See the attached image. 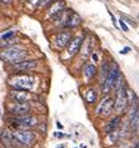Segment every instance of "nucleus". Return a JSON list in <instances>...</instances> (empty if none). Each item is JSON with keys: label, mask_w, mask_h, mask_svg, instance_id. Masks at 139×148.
Masks as SVG:
<instances>
[{"label": "nucleus", "mask_w": 139, "mask_h": 148, "mask_svg": "<svg viewBox=\"0 0 139 148\" xmlns=\"http://www.w3.org/2000/svg\"><path fill=\"white\" fill-rule=\"evenodd\" d=\"M28 50L21 47H10L8 49L0 51V59L10 64H15L18 62H21L27 58Z\"/></svg>", "instance_id": "obj_1"}, {"label": "nucleus", "mask_w": 139, "mask_h": 148, "mask_svg": "<svg viewBox=\"0 0 139 148\" xmlns=\"http://www.w3.org/2000/svg\"><path fill=\"white\" fill-rule=\"evenodd\" d=\"M35 79L31 75H27V74H20V75H15L9 80V86L15 90H25L29 92L34 88Z\"/></svg>", "instance_id": "obj_2"}, {"label": "nucleus", "mask_w": 139, "mask_h": 148, "mask_svg": "<svg viewBox=\"0 0 139 148\" xmlns=\"http://www.w3.org/2000/svg\"><path fill=\"white\" fill-rule=\"evenodd\" d=\"M12 137L19 143L20 147H30L35 142V134L30 131H25V129H15L12 132Z\"/></svg>", "instance_id": "obj_3"}, {"label": "nucleus", "mask_w": 139, "mask_h": 148, "mask_svg": "<svg viewBox=\"0 0 139 148\" xmlns=\"http://www.w3.org/2000/svg\"><path fill=\"white\" fill-rule=\"evenodd\" d=\"M120 74V70H119V65L117 64L115 62L112 63V65H109V72H108V75L107 78H105L104 83L102 84V88H103V92L104 93H109L113 87H114V83L117 78H118V75Z\"/></svg>", "instance_id": "obj_4"}, {"label": "nucleus", "mask_w": 139, "mask_h": 148, "mask_svg": "<svg viewBox=\"0 0 139 148\" xmlns=\"http://www.w3.org/2000/svg\"><path fill=\"white\" fill-rule=\"evenodd\" d=\"M117 95L114 99V109L117 113H122L128 107V98H127V87H120L115 90Z\"/></svg>", "instance_id": "obj_5"}, {"label": "nucleus", "mask_w": 139, "mask_h": 148, "mask_svg": "<svg viewBox=\"0 0 139 148\" xmlns=\"http://www.w3.org/2000/svg\"><path fill=\"white\" fill-rule=\"evenodd\" d=\"M13 124L16 127V129H25V128H31L38 124V118L33 116H15L13 118Z\"/></svg>", "instance_id": "obj_6"}, {"label": "nucleus", "mask_w": 139, "mask_h": 148, "mask_svg": "<svg viewBox=\"0 0 139 148\" xmlns=\"http://www.w3.org/2000/svg\"><path fill=\"white\" fill-rule=\"evenodd\" d=\"M113 108H114V99L109 95H105L98 104L95 113L97 116H108V114H110Z\"/></svg>", "instance_id": "obj_7"}, {"label": "nucleus", "mask_w": 139, "mask_h": 148, "mask_svg": "<svg viewBox=\"0 0 139 148\" xmlns=\"http://www.w3.org/2000/svg\"><path fill=\"white\" fill-rule=\"evenodd\" d=\"M6 108H8L9 113L13 114V116H25V114H29L30 112V106L28 103H9L6 104Z\"/></svg>", "instance_id": "obj_8"}, {"label": "nucleus", "mask_w": 139, "mask_h": 148, "mask_svg": "<svg viewBox=\"0 0 139 148\" xmlns=\"http://www.w3.org/2000/svg\"><path fill=\"white\" fill-rule=\"evenodd\" d=\"M9 98L13 102H16V103H28L31 99V95L29 94V92L13 89L9 92Z\"/></svg>", "instance_id": "obj_9"}, {"label": "nucleus", "mask_w": 139, "mask_h": 148, "mask_svg": "<svg viewBox=\"0 0 139 148\" xmlns=\"http://www.w3.org/2000/svg\"><path fill=\"white\" fill-rule=\"evenodd\" d=\"M36 66H38V62L36 60H25L24 59V60L13 64V69L18 70V72H27V70L35 69Z\"/></svg>", "instance_id": "obj_10"}, {"label": "nucleus", "mask_w": 139, "mask_h": 148, "mask_svg": "<svg viewBox=\"0 0 139 148\" xmlns=\"http://www.w3.org/2000/svg\"><path fill=\"white\" fill-rule=\"evenodd\" d=\"M82 44H83V36L82 35L70 39L69 45H68V50H67L69 57H73V55H75L76 53H78V51L80 50V48H82Z\"/></svg>", "instance_id": "obj_11"}, {"label": "nucleus", "mask_w": 139, "mask_h": 148, "mask_svg": "<svg viewBox=\"0 0 139 148\" xmlns=\"http://www.w3.org/2000/svg\"><path fill=\"white\" fill-rule=\"evenodd\" d=\"M72 39V33L70 32H61L57 35L55 43L58 48H64L65 45H68L69 42Z\"/></svg>", "instance_id": "obj_12"}, {"label": "nucleus", "mask_w": 139, "mask_h": 148, "mask_svg": "<svg viewBox=\"0 0 139 148\" xmlns=\"http://www.w3.org/2000/svg\"><path fill=\"white\" fill-rule=\"evenodd\" d=\"M65 8V3L64 1H61V0H57L54 4L50 6V9H49V12H48V18H54L55 15H58L59 13H61L64 10Z\"/></svg>", "instance_id": "obj_13"}, {"label": "nucleus", "mask_w": 139, "mask_h": 148, "mask_svg": "<svg viewBox=\"0 0 139 148\" xmlns=\"http://www.w3.org/2000/svg\"><path fill=\"white\" fill-rule=\"evenodd\" d=\"M82 23V18H80L76 13H70L69 15L67 16V20L64 23V27L65 28H75Z\"/></svg>", "instance_id": "obj_14"}, {"label": "nucleus", "mask_w": 139, "mask_h": 148, "mask_svg": "<svg viewBox=\"0 0 139 148\" xmlns=\"http://www.w3.org/2000/svg\"><path fill=\"white\" fill-rule=\"evenodd\" d=\"M119 123H120V117L119 116L113 117L110 119V122L105 125V133H107V134H110V133L115 132L117 128H118V125H119Z\"/></svg>", "instance_id": "obj_15"}, {"label": "nucleus", "mask_w": 139, "mask_h": 148, "mask_svg": "<svg viewBox=\"0 0 139 148\" xmlns=\"http://www.w3.org/2000/svg\"><path fill=\"white\" fill-rule=\"evenodd\" d=\"M129 123H130V128L135 133H138L139 132V112L135 113L132 118H129Z\"/></svg>", "instance_id": "obj_16"}, {"label": "nucleus", "mask_w": 139, "mask_h": 148, "mask_svg": "<svg viewBox=\"0 0 139 148\" xmlns=\"http://www.w3.org/2000/svg\"><path fill=\"white\" fill-rule=\"evenodd\" d=\"M84 73H85V75L89 79L93 78V77L97 74V66L94 64H87L85 68H84Z\"/></svg>", "instance_id": "obj_17"}, {"label": "nucleus", "mask_w": 139, "mask_h": 148, "mask_svg": "<svg viewBox=\"0 0 139 148\" xmlns=\"http://www.w3.org/2000/svg\"><path fill=\"white\" fill-rule=\"evenodd\" d=\"M108 72H109V64H108L107 62H104V63H103V65H102V68H100V75H99V80H100V83H102V84L104 83L105 78H107Z\"/></svg>", "instance_id": "obj_18"}, {"label": "nucleus", "mask_w": 139, "mask_h": 148, "mask_svg": "<svg viewBox=\"0 0 139 148\" xmlns=\"http://www.w3.org/2000/svg\"><path fill=\"white\" fill-rule=\"evenodd\" d=\"M85 101L88 103H95L97 102V92L94 89H88L85 93Z\"/></svg>", "instance_id": "obj_19"}, {"label": "nucleus", "mask_w": 139, "mask_h": 148, "mask_svg": "<svg viewBox=\"0 0 139 148\" xmlns=\"http://www.w3.org/2000/svg\"><path fill=\"white\" fill-rule=\"evenodd\" d=\"M123 86H124V77L122 75V73H120L119 75H118V78H117L115 83H114V87H113V88H114V89L117 90V89H118V88L123 87Z\"/></svg>", "instance_id": "obj_20"}, {"label": "nucleus", "mask_w": 139, "mask_h": 148, "mask_svg": "<svg viewBox=\"0 0 139 148\" xmlns=\"http://www.w3.org/2000/svg\"><path fill=\"white\" fill-rule=\"evenodd\" d=\"M15 35V32H9V33H5L4 35L1 36V40H8V39H13V36Z\"/></svg>", "instance_id": "obj_21"}, {"label": "nucleus", "mask_w": 139, "mask_h": 148, "mask_svg": "<svg viewBox=\"0 0 139 148\" xmlns=\"http://www.w3.org/2000/svg\"><path fill=\"white\" fill-rule=\"evenodd\" d=\"M53 1H55V0H39L38 8H44L45 5H48L49 3H53Z\"/></svg>", "instance_id": "obj_22"}, {"label": "nucleus", "mask_w": 139, "mask_h": 148, "mask_svg": "<svg viewBox=\"0 0 139 148\" xmlns=\"http://www.w3.org/2000/svg\"><path fill=\"white\" fill-rule=\"evenodd\" d=\"M122 20L124 21V23H128V24H130L132 27H135V23H134V21H133V20H130L129 18H127L125 15H123V16H122Z\"/></svg>", "instance_id": "obj_23"}, {"label": "nucleus", "mask_w": 139, "mask_h": 148, "mask_svg": "<svg viewBox=\"0 0 139 148\" xmlns=\"http://www.w3.org/2000/svg\"><path fill=\"white\" fill-rule=\"evenodd\" d=\"M119 24H120V28L123 29V32H129V29H128V27H127V24L124 23V21L122 20V18H120V20H119Z\"/></svg>", "instance_id": "obj_24"}, {"label": "nucleus", "mask_w": 139, "mask_h": 148, "mask_svg": "<svg viewBox=\"0 0 139 148\" xmlns=\"http://www.w3.org/2000/svg\"><path fill=\"white\" fill-rule=\"evenodd\" d=\"M130 51V48L129 47H125V48H123L122 50H120V54H128Z\"/></svg>", "instance_id": "obj_25"}, {"label": "nucleus", "mask_w": 139, "mask_h": 148, "mask_svg": "<svg viewBox=\"0 0 139 148\" xmlns=\"http://www.w3.org/2000/svg\"><path fill=\"white\" fill-rule=\"evenodd\" d=\"M91 59H94V62H97V60H98V55H97V53H91Z\"/></svg>", "instance_id": "obj_26"}, {"label": "nucleus", "mask_w": 139, "mask_h": 148, "mask_svg": "<svg viewBox=\"0 0 139 148\" xmlns=\"http://www.w3.org/2000/svg\"><path fill=\"white\" fill-rule=\"evenodd\" d=\"M29 1H30V4H33V5H38L39 0H29Z\"/></svg>", "instance_id": "obj_27"}, {"label": "nucleus", "mask_w": 139, "mask_h": 148, "mask_svg": "<svg viewBox=\"0 0 139 148\" xmlns=\"http://www.w3.org/2000/svg\"><path fill=\"white\" fill-rule=\"evenodd\" d=\"M54 136L55 137H67L65 134H63V133H54Z\"/></svg>", "instance_id": "obj_28"}, {"label": "nucleus", "mask_w": 139, "mask_h": 148, "mask_svg": "<svg viewBox=\"0 0 139 148\" xmlns=\"http://www.w3.org/2000/svg\"><path fill=\"white\" fill-rule=\"evenodd\" d=\"M0 1H1V3H4V4H9V3L12 1V0H0Z\"/></svg>", "instance_id": "obj_29"}, {"label": "nucleus", "mask_w": 139, "mask_h": 148, "mask_svg": "<svg viewBox=\"0 0 139 148\" xmlns=\"http://www.w3.org/2000/svg\"><path fill=\"white\" fill-rule=\"evenodd\" d=\"M57 125H58V128H60V129H61V128H63V125H61V124L59 123V122H58V123H57Z\"/></svg>", "instance_id": "obj_30"}, {"label": "nucleus", "mask_w": 139, "mask_h": 148, "mask_svg": "<svg viewBox=\"0 0 139 148\" xmlns=\"http://www.w3.org/2000/svg\"><path fill=\"white\" fill-rule=\"evenodd\" d=\"M57 148H64V146H63V144H61V146H59V147H57Z\"/></svg>", "instance_id": "obj_31"}, {"label": "nucleus", "mask_w": 139, "mask_h": 148, "mask_svg": "<svg viewBox=\"0 0 139 148\" xmlns=\"http://www.w3.org/2000/svg\"><path fill=\"white\" fill-rule=\"evenodd\" d=\"M8 148H18V147H8Z\"/></svg>", "instance_id": "obj_32"}, {"label": "nucleus", "mask_w": 139, "mask_h": 148, "mask_svg": "<svg viewBox=\"0 0 139 148\" xmlns=\"http://www.w3.org/2000/svg\"><path fill=\"white\" fill-rule=\"evenodd\" d=\"M137 148H139V147H137Z\"/></svg>", "instance_id": "obj_33"}]
</instances>
